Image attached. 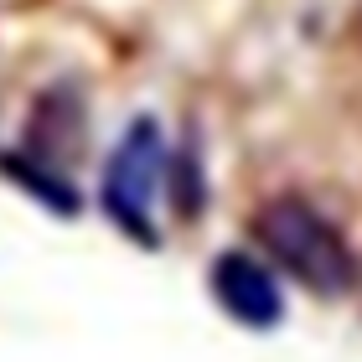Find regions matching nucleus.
I'll use <instances>...</instances> for the list:
<instances>
[{
  "instance_id": "1",
  "label": "nucleus",
  "mask_w": 362,
  "mask_h": 362,
  "mask_svg": "<svg viewBox=\"0 0 362 362\" xmlns=\"http://www.w3.org/2000/svg\"><path fill=\"white\" fill-rule=\"evenodd\" d=\"M249 233L295 285L321 295V300H337L357 285V254L347 249L341 228L321 207H310L305 197L279 192L269 202H259L249 218Z\"/></svg>"
},
{
  "instance_id": "2",
  "label": "nucleus",
  "mask_w": 362,
  "mask_h": 362,
  "mask_svg": "<svg viewBox=\"0 0 362 362\" xmlns=\"http://www.w3.org/2000/svg\"><path fill=\"white\" fill-rule=\"evenodd\" d=\"M156 192H166V135H160L156 114H135L124 124L114 156L104 160V187H98V202H104L109 223L129 233L140 249H160L156 233Z\"/></svg>"
},
{
  "instance_id": "3",
  "label": "nucleus",
  "mask_w": 362,
  "mask_h": 362,
  "mask_svg": "<svg viewBox=\"0 0 362 362\" xmlns=\"http://www.w3.org/2000/svg\"><path fill=\"white\" fill-rule=\"evenodd\" d=\"M207 290H212V300H218L223 316L249 326V332H274V326L285 321V295H279L269 264H259V259L243 254V249H223L212 259Z\"/></svg>"
},
{
  "instance_id": "4",
  "label": "nucleus",
  "mask_w": 362,
  "mask_h": 362,
  "mask_svg": "<svg viewBox=\"0 0 362 362\" xmlns=\"http://www.w3.org/2000/svg\"><path fill=\"white\" fill-rule=\"evenodd\" d=\"M21 151L42 166H68L88 151V104L83 88L73 83H52L31 98L26 109V129H21Z\"/></svg>"
},
{
  "instance_id": "5",
  "label": "nucleus",
  "mask_w": 362,
  "mask_h": 362,
  "mask_svg": "<svg viewBox=\"0 0 362 362\" xmlns=\"http://www.w3.org/2000/svg\"><path fill=\"white\" fill-rule=\"evenodd\" d=\"M0 176L11 181L16 192L37 197L47 212H57V218H78V207H83V197L68 176L57 166H42V160H31L26 151H0Z\"/></svg>"
},
{
  "instance_id": "6",
  "label": "nucleus",
  "mask_w": 362,
  "mask_h": 362,
  "mask_svg": "<svg viewBox=\"0 0 362 362\" xmlns=\"http://www.w3.org/2000/svg\"><path fill=\"white\" fill-rule=\"evenodd\" d=\"M166 197H171L176 223H197L207 212V171H202L197 129L176 145V151H166Z\"/></svg>"
}]
</instances>
